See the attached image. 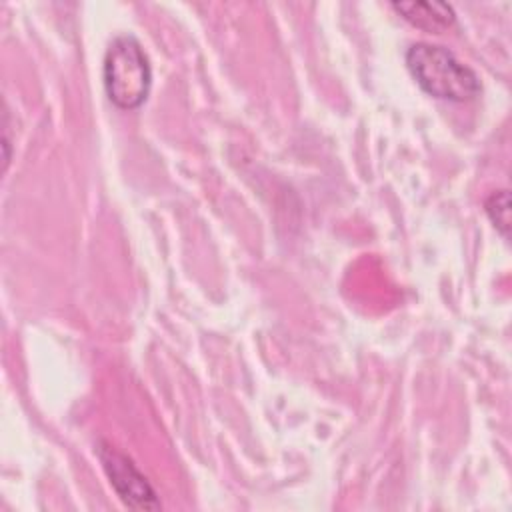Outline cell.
<instances>
[{"label":"cell","instance_id":"obj_4","mask_svg":"<svg viewBox=\"0 0 512 512\" xmlns=\"http://www.w3.org/2000/svg\"><path fill=\"white\" fill-rule=\"evenodd\" d=\"M392 8L406 22L426 32H442L456 20L452 6L444 2H392Z\"/></svg>","mask_w":512,"mask_h":512},{"label":"cell","instance_id":"obj_3","mask_svg":"<svg viewBox=\"0 0 512 512\" xmlns=\"http://www.w3.org/2000/svg\"><path fill=\"white\" fill-rule=\"evenodd\" d=\"M96 456L116 490L118 498L134 510H156L160 508V500L156 496V490L150 486V482L144 478V474L136 468V464L110 446L108 442H98L96 444Z\"/></svg>","mask_w":512,"mask_h":512},{"label":"cell","instance_id":"obj_1","mask_svg":"<svg viewBox=\"0 0 512 512\" xmlns=\"http://www.w3.org/2000/svg\"><path fill=\"white\" fill-rule=\"evenodd\" d=\"M406 66L416 84L434 98L470 102L482 92L476 72L444 46L430 42L412 44L406 50Z\"/></svg>","mask_w":512,"mask_h":512},{"label":"cell","instance_id":"obj_2","mask_svg":"<svg viewBox=\"0 0 512 512\" xmlns=\"http://www.w3.org/2000/svg\"><path fill=\"white\" fill-rule=\"evenodd\" d=\"M102 80L108 100L120 110L142 106L150 94L152 68L142 44L130 36H116L104 54Z\"/></svg>","mask_w":512,"mask_h":512},{"label":"cell","instance_id":"obj_5","mask_svg":"<svg viewBox=\"0 0 512 512\" xmlns=\"http://www.w3.org/2000/svg\"><path fill=\"white\" fill-rule=\"evenodd\" d=\"M484 208H486L488 218L496 226V230L504 238H508V230H510V194H508V190L492 192L488 196Z\"/></svg>","mask_w":512,"mask_h":512}]
</instances>
